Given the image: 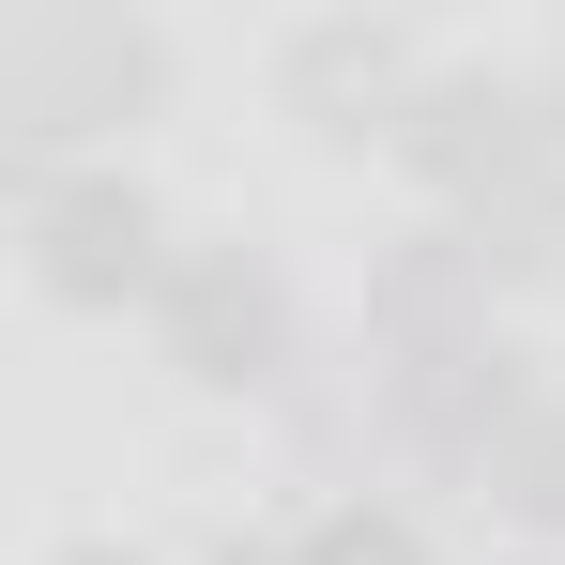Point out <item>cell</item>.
I'll list each match as a JSON object with an SVG mask.
<instances>
[{
  "instance_id": "3",
  "label": "cell",
  "mask_w": 565,
  "mask_h": 565,
  "mask_svg": "<svg viewBox=\"0 0 565 565\" xmlns=\"http://www.w3.org/2000/svg\"><path fill=\"white\" fill-rule=\"evenodd\" d=\"M489 504H520V520H551V535H565V397H535V413L504 428V459H489Z\"/></svg>"
},
{
  "instance_id": "1",
  "label": "cell",
  "mask_w": 565,
  "mask_h": 565,
  "mask_svg": "<svg viewBox=\"0 0 565 565\" xmlns=\"http://www.w3.org/2000/svg\"><path fill=\"white\" fill-rule=\"evenodd\" d=\"M169 352H184L199 382H276L290 352V321H276V276L260 260H230V245H199V260H169Z\"/></svg>"
},
{
  "instance_id": "2",
  "label": "cell",
  "mask_w": 565,
  "mask_h": 565,
  "mask_svg": "<svg viewBox=\"0 0 565 565\" xmlns=\"http://www.w3.org/2000/svg\"><path fill=\"white\" fill-rule=\"evenodd\" d=\"M31 230H46V290H77V306L169 290V276H153V199H138V184H46Z\"/></svg>"
},
{
  "instance_id": "4",
  "label": "cell",
  "mask_w": 565,
  "mask_h": 565,
  "mask_svg": "<svg viewBox=\"0 0 565 565\" xmlns=\"http://www.w3.org/2000/svg\"><path fill=\"white\" fill-rule=\"evenodd\" d=\"M276 565H428V551H413V520H382V504H337V520H306Z\"/></svg>"
}]
</instances>
